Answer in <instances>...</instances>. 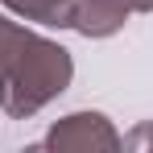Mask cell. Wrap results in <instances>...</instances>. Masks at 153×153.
<instances>
[{"label": "cell", "mask_w": 153, "mask_h": 153, "mask_svg": "<svg viewBox=\"0 0 153 153\" xmlns=\"http://www.w3.org/2000/svg\"><path fill=\"white\" fill-rule=\"evenodd\" d=\"M75 79V58L58 42L0 13V112L13 120L37 116Z\"/></svg>", "instance_id": "obj_1"}, {"label": "cell", "mask_w": 153, "mask_h": 153, "mask_svg": "<svg viewBox=\"0 0 153 153\" xmlns=\"http://www.w3.org/2000/svg\"><path fill=\"white\" fill-rule=\"evenodd\" d=\"M33 149H54V153H116L124 149V137L112 128L103 112H71L33 145Z\"/></svg>", "instance_id": "obj_2"}, {"label": "cell", "mask_w": 153, "mask_h": 153, "mask_svg": "<svg viewBox=\"0 0 153 153\" xmlns=\"http://www.w3.org/2000/svg\"><path fill=\"white\" fill-rule=\"evenodd\" d=\"M128 13V0H79L71 29H79L83 37H112L124 29Z\"/></svg>", "instance_id": "obj_3"}, {"label": "cell", "mask_w": 153, "mask_h": 153, "mask_svg": "<svg viewBox=\"0 0 153 153\" xmlns=\"http://www.w3.org/2000/svg\"><path fill=\"white\" fill-rule=\"evenodd\" d=\"M0 4H4L13 17H21V21L50 25V29H71L79 0H0Z\"/></svg>", "instance_id": "obj_4"}, {"label": "cell", "mask_w": 153, "mask_h": 153, "mask_svg": "<svg viewBox=\"0 0 153 153\" xmlns=\"http://www.w3.org/2000/svg\"><path fill=\"white\" fill-rule=\"evenodd\" d=\"M124 149H153V124H137L124 137Z\"/></svg>", "instance_id": "obj_5"}, {"label": "cell", "mask_w": 153, "mask_h": 153, "mask_svg": "<svg viewBox=\"0 0 153 153\" xmlns=\"http://www.w3.org/2000/svg\"><path fill=\"white\" fill-rule=\"evenodd\" d=\"M132 13H153V0H128Z\"/></svg>", "instance_id": "obj_6"}]
</instances>
